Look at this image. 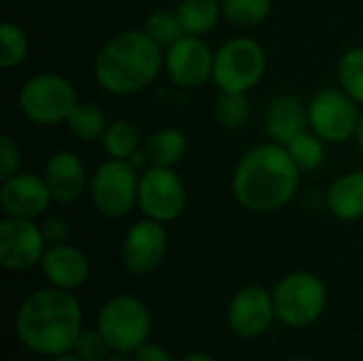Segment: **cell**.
<instances>
[{
    "mask_svg": "<svg viewBox=\"0 0 363 361\" xmlns=\"http://www.w3.org/2000/svg\"><path fill=\"white\" fill-rule=\"evenodd\" d=\"M277 319L274 298L264 287H245L240 289L228 309L230 330L247 340L264 336L272 321Z\"/></svg>",
    "mask_w": 363,
    "mask_h": 361,
    "instance_id": "cell-12",
    "label": "cell"
},
{
    "mask_svg": "<svg viewBox=\"0 0 363 361\" xmlns=\"http://www.w3.org/2000/svg\"><path fill=\"white\" fill-rule=\"evenodd\" d=\"M43 255L45 236L30 219L9 217L0 223V262L6 270H30Z\"/></svg>",
    "mask_w": 363,
    "mask_h": 361,
    "instance_id": "cell-11",
    "label": "cell"
},
{
    "mask_svg": "<svg viewBox=\"0 0 363 361\" xmlns=\"http://www.w3.org/2000/svg\"><path fill=\"white\" fill-rule=\"evenodd\" d=\"M81 304L68 289L49 287L30 294L15 317L21 345L43 357L70 353L83 330Z\"/></svg>",
    "mask_w": 363,
    "mask_h": 361,
    "instance_id": "cell-1",
    "label": "cell"
},
{
    "mask_svg": "<svg viewBox=\"0 0 363 361\" xmlns=\"http://www.w3.org/2000/svg\"><path fill=\"white\" fill-rule=\"evenodd\" d=\"M308 113L300 104V100L291 96L274 98L266 109V130L277 143H289L296 136L306 132Z\"/></svg>",
    "mask_w": 363,
    "mask_h": 361,
    "instance_id": "cell-18",
    "label": "cell"
},
{
    "mask_svg": "<svg viewBox=\"0 0 363 361\" xmlns=\"http://www.w3.org/2000/svg\"><path fill=\"white\" fill-rule=\"evenodd\" d=\"M308 121L319 138L342 143L355 134L359 123L355 100L347 91L323 89L308 106Z\"/></svg>",
    "mask_w": 363,
    "mask_h": 361,
    "instance_id": "cell-9",
    "label": "cell"
},
{
    "mask_svg": "<svg viewBox=\"0 0 363 361\" xmlns=\"http://www.w3.org/2000/svg\"><path fill=\"white\" fill-rule=\"evenodd\" d=\"M277 319L289 328H306L319 321L328 306L325 283L313 272H294L281 279L274 294Z\"/></svg>",
    "mask_w": 363,
    "mask_h": 361,
    "instance_id": "cell-5",
    "label": "cell"
},
{
    "mask_svg": "<svg viewBox=\"0 0 363 361\" xmlns=\"http://www.w3.org/2000/svg\"><path fill=\"white\" fill-rule=\"evenodd\" d=\"M72 351L83 361H104L111 353L108 343L100 334V330H81Z\"/></svg>",
    "mask_w": 363,
    "mask_h": 361,
    "instance_id": "cell-29",
    "label": "cell"
},
{
    "mask_svg": "<svg viewBox=\"0 0 363 361\" xmlns=\"http://www.w3.org/2000/svg\"><path fill=\"white\" fill-rule=\"evenodd\" d=\"M355 136H357V143L363 149V115L359 117V123H357V130H355Z\"/></svg>",
    "mask_w": 363,
    "mask_h": 361,
    "instance_id": "cell-35",
    "label": "cell"
},
{
    "mask_svg": "<svg viewBox=\"0 0 363 361\" xmlns=\"http://www.w3.org/2000/svg\"><path fill=\"white\" fill-rule=\"evenodd\" d=\"M270 13V0H223V15L238 26L262 23Z\"/></svg>",
    "mask_w": 363,
    "mask_h": 361,
    "instance_id": "cell-25",
    "label": "cell"
},
{
    "mask_svg": "<svg viewBox=\"0 0 363 361\" xmlns=\"http://www.w3.org/2000/svg\"><path fill=\"white\" fill-rule=\"evenodd\" d=\"M91 196L100 213L108 217L128 215L138 200V181L132 164L115 157L102 164L94 177Z\"/></svg>",
    "mask_w": 363,
    "mask_h": 361,
    "instance_id": "cell-8",
    "label": "cell"
},
{
    "mask_svg": "<svg viewBox=\"0 0 363 361\" xmlns=\"http://www.w3.org/2000/svg\"><path fill=\"white\" fill-rule=\"evenodd\" d=\"M21 111L36 123H60L77 106L72 85L57 74H38L30 79L19 96Z\"/></svg>",
    "mask_w": 363,
    "mask_h": 361,
    "instance_id": "cell-7",
    "label": "cell"
},
{
    "mask_svg": "<svg viewBox=\"0 0 363 361\" xmlns=\"http://www.w3.org/2000/svg\"><path fill=\"white\" fill-rule=\"evenodd\" d=\"M138 204L149 219L160 223L177 219L185 206L181 179L166 166L149 168L138 183Z\"/></svg>",
    "mask_w": 363,
    "mask_h": 361,
    "instance_id": "cell-10",
    "label": "cell"
},
{
    "mask_svg": "<svg viewBox=\"0 0 363 361\" xmlns=\"http://www.w3.org/2000/svg\"><path fill=\"white\" fill-rule=\"evenodd\" d=\"M68 128L81 140H96L104 132V115L96 104H77L68 115Z\"/></svg>",
    "mask_w": 363,
    "mask_h": 361,
    "instance_id": "cell-22",
    "label": "cell"
},
{
    "mask_svg": "<svg viewBox=\"0 0 363 361\" xmlns=\"http://www.w3.org/2000/svg\"><path fill=\"white\" fill-rule=\"evenodd\" d=\"M185 151L187 138L179 130H160L147 143V157L153 162V166L170 168L185 155Z\"/></svg>",
    "mask_w": 363,
    "mask_h": 361,
    "instance_id": "cell-20",
    "label": "cell"
},
{
    "mask_svg": "<svg viewBox=\"0 0 363 361\" xmlns=\"http://www.w3.org/2000/svg\"><path fill=\"white\" fill-rule=\"evenodd\" d=\"M264 68V49L251 38H234L217 51L213 77L223 91L245 94L262 79Z\"/></svg>",
    "mask_w": 363,
    "mask_h": 361,
    "instance_id": "cell-6",
    "label": "cell"
},
{
    "mask_svg": "<svg viewBox=\"0 0 363 361\" xmlns=\"http://www.w3.org/2000/svg\"><path fill=\"white\" fill-rule=\"evenodd\" d=\"M17 166H19V151H17V147L11 143L9 136H0V179L6 181L13 174H17L15 172Z\"/></svg>",
    "mask_w": 363,
    "mask_h": 361,
    "instance_id": "cell-31",
    "label": "cell"
},
{
    "mask_svg": "<svg viewBox=\"0 0 363 361\" xmlns=\"http://www.w3.org/2000/svg\"><path fill=\"white\" fill-rule=\"evenodd\" d=\"M147 32L153 36V40L157 45H166V47L174 45L177 40H181L187 34L179 13L174 15V13H168V11L153 13L149 17V21H147Z\"/></svg>",
    "mask_w": 363,
    "mask_h": 361,
    "instance_id": "cell-24",
    "label": "cell"
},
{
    "mask_svg": "<svg viewBox=\"0 0 363 361\" xmlns=\"http://www.w3.org/2000/svg\"><path fill=\"white\" fill-rule=\"evenodd\" d=\"M132 361H172V357L164 347L147 343L132 355Z\"/></svg>",
    "mask_w": 363,
    "mask_h": 361,
    "instance_id": "cell-32",
    "label": "cell"
},
{
    "mask_svg": "<svg viewBox=\"0 0 363 361\" xmlns=\"http://www.w3.org/2000/svg\"><path fill=\"white\" fill-rule=\"evenodd\" d=\"M166 232L160 221L143 219L130 228L123 243V264L134 274H147L160 266L166 255Z\"/></svg>",
    "mask_w": 363,
    "mask_h": 361,
    "instance_id": "cell-14",
    "label": "cell"
},
{
    "mask_svg": "<svg viewBox=\"0 0 363 361\" xmlns=\"http://www.w3.org/2000/svg\"><path fill=\"white\" fill-rule=\"evenodd\" d=\"M98 330L117 355H134L149 343L151 315L134 296L121 294L104 302L98 313Z\"/></svg>",
    "mask_w": 363,
    "mask_h": 361,
    "instance_id": "cell-4",
    "label": "cell"
},
{
    "mask_svg": "<svg viewBox=\"0 0 363 361\" xmlns=\"http://www.w3.org/2000/svg\"><path fill=\"white\" fill-rule=\"evenodd\" d=\"M104 361H128V360H125V355H117V353H115V357H106Z\"/></svg>",
    "mask_w": 363,
    "mask_h": 361,
    "instance_id": "cell-36",
    "label": "cell"
},
{
    "mask_svg": "<svg viewBox=\"0 0 363 361\" xmlns=\"http://www.w3.org/2000/svg\"><path fill=\"white\" fill-rule=\"evenodd\" d=\"M28 53V40L23 32L13 23L0 26V64L4 68L17 66Z\"/></svg>",
    "mask_w": 363,
    "mask_h": 361,
    "instance_id": "cell-28",
    "label": "cell"
},
{
    "mask_svg": "<svg viewBox=\"0 0 363 361\" xmlns=\"http://www.w3.org/2000/svg\"><path fill=\"white\" fill-rule=\"evenodd\" d=\"M181 361H217V360H215V357H211V355H206V353H191V355L183 357Z\"/></svg>",
    "mask_w": 363,
    "mask_h": 361,
    "instance_id": "cell-33",
    "label": "cell"
},
{
    "mask_svg": "<svg viewBox=\"0 0 363 361\" xmlns=\"http://www.w3.org/2000/svg\"><path fill=\"white\" fill-rule=\"evenodd\" d=\"M138 145V132L130 121H115L104 132V147L115 160H128Z\"/></svg>",
    "mask_w": 363,
    "mask_h": 361,
    "instance_id": "cell-26",
    "label": "cell"
},
{
    "mask_svg": "<svg viewBox=\"0 0 363 361\" xmlns=\"http://www.w3.org/2000/svg\"><path fill=\"white\" fill-rule=\"evenodd\" d=\"M43 274L45 279L60 289H77L89 277V262L87 257L70 245H53L45 251L43 260Z\"/></svg>",
    "mask_w": 363,
    "mask_h": 361,
    "instance_id": "cell-16",
    "label": "cell"
},
{
    "mask_svg": "<svg viewBox=\"0 0 363 361\" xmlns=\"http://www.w3.org/2000/svg\"><path fill=\"white\" fill-rule=\"evenodd\" d=\"M298 181L300 168L287 149L259 145L240 160L234 172V196L249 211L270 213L294 198Z\"/></svg>",
    "mask_w": 363,
    "mask_h": 361,
    "instance_id": "cell-2",
    "label": "cell"
},
{
    "mask_svg": "<svg viewBox=\"0 0 363 361\" xmlns=\"http://www.w3.org/2000/svg\"><path fill=\"white\" fill-rule=\"evenodd\" d=\"M287 151L300 170H315L323 162V145L317 136L300 134L287 143Z\"/></svg>",
    "mask_w": 363,
    "mask_h": 361,
    "instance_id": "cell-27",
    "label": "cell"
},
{
    "mask_svg": "<svg viewBox=\"0 0 363 361\" xmlns=\"http://www.w3.org/2000/svg\"><path fill=\"white\" fill-rule=\"evenodd\" d=\"M51 198L53 196L45 179H38L34 174H13L2 183L0 189V204L4 213L21 219H32L40 215L49 206Z\"/></svg>",
    "mask_w": 363,
    "mask_h": 361,
    "instance_id": "cell-15",
    "label": "cell"
},
{
    "mask_svg": "<svg viewBox=\"0 0 363 361\" xmlns=\"http://www.w3.org/2000/svg\"><path fill=\"white\" fill-rule=\"evenodd\" d=\"M162 66L160 45L149 32H123L100 51L96 79L111 94H130L149 85Z\"/></svg>",
    "mask_w": 363,
    "mask_h": 361,
    "instance_id": "cell-3",
    "label": "cell"
},
{
    "mask_svg": "<svg viewBox=\"0 0 363 361\" xmlns=\"http://www.w3.org/2000/svg\"><path fill=\"white\" fill-rule=\"evenodd\" d=\"M53 361H83L74 351H70V353H64V355H57V357H53Z\"/></svg>",
    "mask_w": 363,
    "mask_h": 361,
    "instance_id": "cell-34",
    "label": "cell"
},
{
    "mask_svg": "<svg viewBox=\"0 0 363 361\" xmlns=\"http://www.w3.org/2000/svg\"><path fill=\"white\" fill-rule=\"evenodd\" d=\"M289 361H313L311 357H294V360H289Z\"/></svg>",
    "mask_w": 363,
    "mask_h": 361,
    "instance_id": "cell-37",
    "label": "cell"
},
{
    "mask_svg": "<svg viewBox=\"0 0 363 361\" xmlns=\"http://www.w3.org/2000/svg\"><path fill=\"white\" fill-rule=\"evenodd\" d=\"M338 79L355 102H363V47L345 53L338 66Z\"/></svg>",
    "mask_w": 363,
    "mask_h": 361,
    "instance_id": "cell-23",
    "label": "cell"
},
{
    "mask_svg": "<svg viewBox=\"0 0 363 361\" xmlns=\"http://www.w3.org/2000/svg\"><path fill=\"white\" fill-rule=\"evenodd\" d=\"M330 211L345 221L363 217V170L340 177L328 191Z\"/></svg>",
    "mask_w": 363,
    "mask_h": 361,
    "instance_id": "cell-19",
    "label": "cell"
},
{
    "mask_svg": "<svg viewBox=\"0 0 363 361\" xmlns=\"http://www.w3.org/2000/svg\"><path fill=\"white\" fill-rule=\"evenodd\" d=\"M215 57L204 40L198 36H183L168 47L166 68L174 83L183 87H198L213 74Z\"/></svg>",
    "mask_w": 363,
    "mask_h": 361,
    "instance_id": "cell-13",
    "label": "cell"
},
{
    "mask_svg": "<svg viewBox=\"0 0 363 361\" xmlns=\"http://www.w3.org/2000/svg\"><path fill=\"white\" fill-rule=\"evenodd\" d=\"M217 115L230 128L242 126L249 117V102H247L245 94L223 91V96L217 102Z\"/></svg>",
    "mask_w": 363,
    "mask_h": 361,
    "instance_id": "cell-30",
    "label": "cell"
},
{
    "mask_svg": "<svg viewBox=\"0 0 363 361\" xmlns=\"http://www.w3.org/2000/svg\"><path fill=\"white\" fill-rule=\"evenodd\" d=\"M179 17L187 34H204L217 23L219 4L217 0H183Z\"/></svg>",
    "mask_w": 363,
    "mask_h": 361,
    "instance_id": "cell-21",
    "label": "cell"
},
{
    "mask_svg": "<svg viewBox=\"0 0 363 361\" xmlns=\"http://www.w3.org/2000/svg\"><path fill=\"white\" fill-rule=\"evenodd\" d=\"M45 183L57 202H74L85 187L83 164L74 153H55L45 166Z\"/></svg>",
    "mask_w": 363,
    "mask_h": 361,
    "instance_id": "cell-17",
    "label": "cell"
}]
</instances>
